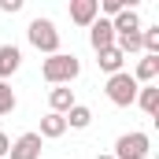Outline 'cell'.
Segmentation results:
<instances>
[{
  "mask_svg": "<svg viewBox=\"0 0 159 159\" xmlns=\"http://www.w3.org/2000/svg\"><path fill=\"white\" fill-rule=\"evenodd\" d=\"M26 37H30V44L37 48V52H44V56H56L59 52V30H56V22L52 19H34L30 26H26Z\"/></svg>",
  "mask_w": 159,
  "mask_h": 159,
  "instance_id": "obj_2",
  "label": "cell"
},
{
  "mask_svg": "<svg viewBox=\"0 0 159 159\" xmlns=\"http://www.w3.org/2000/svg\"><path fill=\"white\" fill-rule=\"evenodd\" d=\"M15 104H19V100H15V89H11L7 81H0V115H11Z\"/></svg>",
  "mask_w": 159,
  "mask_h": 159,
  "instance_id": "obj_16",
  "label": "cell"
},
{
  "mask_svg": "<svg viewBox=\"0 0 159 159\" xmlns=\"http://www.w3.org/2000/svg\"><path fill=\"white\" fill-rule=\"evenodd\" d=\"M19 67H22V52H19V44H0V81H7Z\"/></svg>",
  "mask_w": 159,
  "mask_h": 159,
  "instance_id": "obj_9",
  "label": "cell"
},
{
  "mask_svg": "<svg viewBox=\"0 0 159 159\" xmlns=\"http://www.w3.org/2000/svg\"><path fill=\"white\" fill-rule=\"evenodd\" d=\"M63 119H67V129H89V122H93V111H89L85 104H74V107H70Z\"/></svg>",
  "mask_w": 159,
  "mask_h": 159,
  "instance_id": "obj_15",
  "label": "cell"
},
{
  "mask_svg": "<svg viewBox=\"0 0 159 159\" xmlns=\"http://www.w3.org/2000/svg\"><path fill=\"white\" fill-rule=\"evenodd\" d=\"M96 63H100V70L111 78V74H119L122 70V63H126V56H122L119 48L111 44V48H104V52H96Z\"/></svg>",
  "mask_w": 159,
  "mask_h": 159,
  "instance_id": "obj_13",
  "label": "cell"
},
{
  "mask_svg": "<svg viewBox=\"0 0 159 159\" xmlns=\"http://www.w3.org/2000/svg\"><path fill=\"white\" fill-rule=\"evenodd\" d=\"M96 4H100V11H104L107 19H115L119 11H126V7H133L137 0H96Z\"/></svg>",
  "mask_w": 159,
  "mask_h": 159,
  "instance_id": "obj_17",
  "label": "cell"
},
{
  "mask_svg": "<svg viewBox=\"0 0 159 159\" xmlns=\"http://www.w3.org/2000/svg\"><path fill=\"white\" fill-rule=\"evenodd\" d=\"M74 104H78V100H74V89H70V85H52V93H48V111L67 115Z\"/></svg>",
  "mask_w": 159,
  "mask_h": 159,
  "instance_id": "obj_8",
  "label": "cell"
},
{
  "mask_svg": "<svg viewBox=\"0 0 159 159\" xmlns=\"http://www.w3.org/2000/svg\"><path fill=\"white\" fill-rule=\"evenodd\" d=\"M133 104H141V111L156 119V115H159V85H156V81H152V85H141Z\"/></svg>",
  "mask_w": 159,
  "mask_h": 159,
  "instance_id": "obj_12",
  "label": "cell"
},
{
  "mask_svg": "<svg viewBox=\"0 0 159 159\" xmlns=\"http://www.w3.org/2000/svg\"><path fill=\"white\" fill-rule=\"evenodd\" d=\"M41 74H44L48 85H70L81 74V63H78L74 52H56V56H48L41 63Z\"/></svg>",
  "mask_w": 159,
  "mask_h": 159,
  "instance_id": "obj_1",
  "label": "cell"
},
{
  "mask_svg": "<svg viewBox=\"0 0 159 159\" xmlns=\"http://www.w3.org/2000/svg\"><path fill=\"white\" fill-rule=\"evenodd\" d=\"M137 81H133V74L129 70H119V74H111L107 78V85H104V93H107V100L115 104V107H129L133 100H137Z\"/></svg>",
  "mask_w": 159,
  "mask_h": 159,
  "instance_id": "obj_3",
  "label": "cell"
},
{
  "mask_svg": "<svg viewBox=\"0 0 159 159\" xmlns=\"http://www.w3.org/2000/svg\"><path fill=\"white\" fill-rule=\"evenodd\" d=\"M96 19H100V4L96 0H70V22L74 26H85L89 30Z\"/></svg>",
  "mask_w": 159,
  "mask_h": 159,
  "instance_id": "obj_6",
  "label": "cell"
},
{
  "mask_svg": "<svg viewBox=\"0 0 159 159\" xmlns=\"http://www.w3.org/2000/svg\"><path fill=\"white\" fill-rule=\"evenodd\" d=\"M11 159H41V133H22V137H15L11 141Z\"/></svg>",
  "mask_w": 159,
  "mask_h": 159,
  "instance_id": "obj_5",
  "label": "cell"
},
{
  "mask_svg": "<svg viewBox=\"0 0 159 159\" xmlns=\"http://www.w3.org/2000/svg\"><path fill=\"white\" fill-rule=\"evenodd\" d=\"M67 133V119L63 115H56V111H48L44 119H41V141L48 137V141H56V137H63Z\"/></svg>",
  "mask_w": 159,
  "mask_h": 159,
  "instance_id": "obj_14",
  "label": "cell"
},
{
  "mask_svg": "<svg viewBox=\"0 0 159 159\" xmlns=\"http://www.w3.org/2000/svg\"><path fill=\"white\" fill-rule=\"evenodd\" d=\"M152 152V137L148 133H141V129H133V133H122L119 141H115V159H144Z\"/></svg>",
  "mask_w": 159,
  "mask_h": 159,
  "instance_id": "obj_4",
  "label": "cell"
},
{
  "mask_svg": "<svg viewBox=\"0 0 159 159\" xmlns=\"http://www.w3.org/2000/svg\"><path fill=\"white\" fill-rule=\"evenodd\" d=\"M89 44H93V52H104V48H111V44H115L111 19H96V22L89 26Z\"/></svg>",
  "mask_w": 159,
  "mask_h": 159,
  "instance_id": "obj_7",
  "label": "cell"
},
{
  "mask_svg": "<svg viewBox=\"0 0 159 159\" xmlns=\"http://www.w3.org/2000/svg\"><path fill=\"white\" fill-rule=\"evenodd\" d=\"M111 30H115V37H119V34H137V30H141V15H137V7L119 11V15L111 19Z\"/></svg>",
  "mask_w": 159,
  "mask_h": 159,
  "instance_id": "obj_11",
  "label": "cell"
},
{
  "mask_svg": "<svg viewBox=\"0 0 159 159\" xmlns=\"http://www.w3.org/2000/svg\"><path fill=\"white\" fill-rule=\"evenodd\" d=\"M0 11L15 15V11H22V0H0Z\"/></svg>",
  "mask_w": 159,
  "mask_h": 159,
  "instance_id": "obj_18",
  "label": "cell"
},
{
  "mask_svg": "<svg viewBox=\"0 0 159 159\" xmlns=\"http://www.w3.org/2000/svg\"><path fill=\"white\" fill-rule=\"evenodd\" d=\"M156 78H159V56H141L137 70H133V81L137 85H152Z\"/></svg>",
  "mask_w": 159,
  "mask_h": 159,
  "instance_id": "obj_10",
  "label": "cell"
},
{
  "mask_svg": "<svg viewBox=\"0 0 159 159\" xmlns=\"http://www.w3.org/2000/svg\"><path fill=\"white\" fill-rule=\"evenodd\" d=\"M7 152H11V137H7V133H0V159L7 156Z\"/></svg>",
  "mask_w": 159,
  "mask_h": 159,
  "instance_id": "obj_19",
  "label": "cell"
},
{
  "mask_svg": "<svg viewBox=\"0 0 159 159\" xmlns=\"http://www.w3.org/2000/svg\"><path fill=\"white\" fill-rule=\"evenodd\" d=\"M96 159H115V156H96Z\"/></svg>",
  "mask_w": 159,
  "mask_h": 159,
  "instance_id": "obj_20",
  "label": "cell"
}]
</instances>
